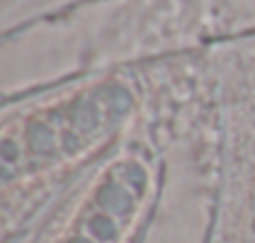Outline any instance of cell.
<instances>
[{
    "label": "cell",
    "instance_id": "cell-1",
    "mask_svg": "<svg viewBox=\"0 0 255 243\" xmlns=\"http://www.w3.org/2000/svg\"><path fill=\"white\" fill-rule=\"evenodd\" d=\"M110 123L113 118H103L95 105L85 113H80V105H68L60 113L45 115L38 123L25 126L23 158H38L40 166L50 161H63L60 156L83 148L88 141H95L93 136L108 131Z\"/></svg>",
    "mask_w": 255,
    "mask_h": 243
}]
</instances>
